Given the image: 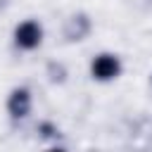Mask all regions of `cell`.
<instances>
[{"mask_svg": "<svg viewBox=\"0 0 152 152\" xmlns=\"http://www.w3.org/2000/svg\"><path fill=\"white\" fill-rule=\"evenodd\" d=\"M17 36H19V43H21V45H33L36 38L40 36V31H38L33 24H26V26H21V31H19Z\"/></svg>", "mask_w": 152, "mask_h": 152, "instance_id": "cell-1", "label": "cell"}, {"mask_svg": "<svg viewBox=\"0 0 152 152\" xmlns=\"http://www.w3.org/2000/svg\"><path fill=\"white\" fill-rule=\"evenodd\" d=\"M95 71H97L102 78H107V76H112V74L116 71V62H114V59H100V62L95 64Z\"/></svg>", "mask_w": 152, "mask_h": 152, "instance_id": "cell-2", "label": "cell"}]
</instances>
